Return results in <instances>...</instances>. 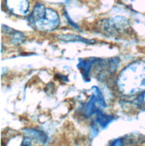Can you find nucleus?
<instances>
[{
  "label": "nucleus",
  "mask_w": 145,
  "mask_h": 146,
  "mask_svg": "<svg viewBox=\"0 0 145 146\" xmlns=\"http://www.w3.org/2000/svg\"><path fill=\"white\" fill-rule=\"evenodd\" d=\"M25 133V136H29L31 139H35V140L41 142L42 143H47L48 140V136L45 133H43L40 130H38V129H26L24 130Z\"/></svg>",
  "instance_id": "7"
},
{
  "label": "nucleus",
  "mask_w": 145,
  "mask_h": 146,
  "mask_svg": "<svg viewBox=\"0 0 145 146\" xmlns=\"http://www.w3.org/2000/svg\"><path fill=\"white\" fill-rule=\"evenodd\" d=\"M5 6L12 14L24 16L28 15L30 4L28 0H5Z\"/></svg>",
  "instance_id": "4"
},
{
  "label": "nucleus",
  "mask_w": 145,
  "mask_h": 146,
  "mask_svg": "<svg viewBox=\"0 0 145 146\" xmlns=\"http://www.w3.org/2000/svg\"><path fill=\"white\" fill-rule=\"evenodd\" d=\"M92 94L84 106V114L87 117H91L94 114H98L106 108V102L104 97L98 87L92 88Z\"/></svg>",
  "instance_id": "3"
},
{
  "label": "nucleus",
  "mask_w": 145,
  "mask_h": 146,
  "mask_svg": "<svg viewBox=\"0 0 145 146\" xmlns=\"http://www.w3.org/2000/svg\"><path fill=\"white\" fill-rule=\"evenodd\" d=\"M129 26V22L126 18L122 17V16H116L111 18L110 20L107 21L106 23V29L108 31H121L124 29L128 28Z\"/></svg>",
  "instance_id": "5"
},
{
  "label": "nucleus",
  "mask_w": 145,
  "mask_h": 146,
  "mask_svg": "<svg viewBox=\"0 0 145 146\" xmlns=\"http://www.w3.org/2000/svg\"><path fill=\"white\" fill-rule=\"evenodd\" d=\"M114 117L111 115H108V114H104L101 111L97 114V118H96V123L101 128H106L112 121Z\"/></svg>",
  "instance_id": "8"
},
{
  "label": "nucleus",
  "mask_w": 145,
  "mask_h": 146,
  "mask_svg": "<svg viewBox=\"0 0 145 146\" xmlns=\"http://www.w3.org/2000/svg\"><path fill=\"white\" fill-rule=\"evenodd\" d=\"M60 40L64 41H76V42H85V43H94L93 40H89L87 39L81 37L79 35H74V34H66L60 36Z\"/></svg>",
  "instance_id": "10"
},
{
  "label": "nucleus",
  "mask_w": 145,
  "mask_h": 146,
  "mask_svg": "<svg viewBox=\"0 0 145 146\" xmlns=\"http://www.w3.org/2000/svg\"><path fill=\"white\" fill-rule=\"evenodd\" d=\"M32 27L42 31H51L59 26L60 18L55 10L47 8L42 4H37L28 17Z\"/></svg>",
  "instance_id": "2"
},
{
  "label": "nucleus",
  "mask_w": 145,
  "mask_h": 146,
  "mask_svg": "<svg viewBox=\"0 0 145 146\" xmlns=\"http://www.w3.org/2000/svg\"><path fill=\"white\" fill-rule=\"evenodd\" d=\"M119 91L126 95H134L145 90V61L131 63L119 74L117 78Z\"/></svg>",
  "instance_id": "1"
},
{
  "label": "nucleus",
  "mask_w": 145,
  "mask_h": 146,
  "mask_svg": "<svg viewBox=\"0 0 145 146\" xmlns=\"http://www.w3.org/2000/svg\"><path fill=\"white\" fill-rule=\"evenodd\" d=\"M98 61H99L98 58H88V59H84V60H81L79 62L78 68L81 70V74H83V77L84 80L88 81V78H90L91 69L92 66Z\"/></svg>",
  "instance_id": "6"
},
{
  "label": "nucleus",
  "mask_w": 145,
  "mask_h": 146,
  "mask_svg": "<svg viewBox=\"0 0 145 146\" xmlns=\"http://www.w3.org/2000/svg\"><path fill=\"white\" fill-rule=\"evenodd\" d=\"M65 1H66V2H69V1H70V0H65Z\"/></svg>",
  "instance_id": "11"
},
{
  "label": "nucleus",
  "mask_w": 145,
  "mask_h": 146,
  "mask_svg": "<svg viewBox=\"0 0 145 146\" xmlns=\"http://www.w3.org/2000/svg\"><path fill=\"white\" fill-rule=\"evenodd\" d=\"M3 27H4V30L6 31V33L11 34V36L13 37L12 41L14 44H20L25 40V37L23 36V33H19V31H17L13 30L9 27H6V26H3Z\"/></svg>",
  "instance_id": "9"
}]
</instances>
